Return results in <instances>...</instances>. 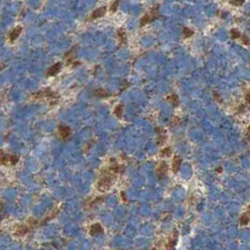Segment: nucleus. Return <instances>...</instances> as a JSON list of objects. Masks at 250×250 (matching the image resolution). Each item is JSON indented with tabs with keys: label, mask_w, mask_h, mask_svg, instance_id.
<instances>
[{
	"label": "nucleus",
	"mask_w": 250,
	"mask_h": 250,
	"mask_svg": "<svg viewBox=\"0 0 250 250\" xmlns=\"http://www.w3.org/2000/svg\"><path fill=\"white\" fill-rule=\"evenodd\" d=\"M247 132H248V133L250 134V126H249V127L247 128Z\"/></svg>",
	"instance_id": "nucleus-24"
},
{
	"label": "nucleus",
	"mask_w": 250,
	"mask_h": 250,
	"mask_svg": "<svg viewBox=\"0 0 250 250\" xmlns=\"http://www.w3.org/2000/svg\"><path fill=\"white\" fill-rule=\"evenodd\" d=\"M22 30H23V29H22L21 26L15 27V29L10 32V35H9V38H10V40H11V41H15V40H16V39L19 37V35L21 34Z\"/></svg>",
	"instance_id": "nucleus-8"
},
{
	"label": "nucleus",
	"mask_w": 250,
	"mask_h": 250,
	"mask_svg": "<svg viewBox=\"0 0 250 250\" xmlns=\"http://www.w3.org/2000/svg\"><path fill=\"white\" fill-rule=\"evenodd\" d=\"M246 215L248 216V217H250V205L248 206V208H247V210H246V213H245Z\"/></svg>",
	"instance_id": "nucleus-23"
},
{
	"label": "nucleus",
	"mask_w": 250,
	"mask_h": 250,
	"mask_svg": "<svg viewBox=\"0 0 250 250\" xmlns=\"http://www.w3.org/2000/svg\"><path fill=\"white\" fill-rule=\"evenodd\" d=\"M18 161H19V157H18L17 155H10V157H9V162H10L12 165H16L18 163Z\"/></svg>",
	"instance_id": "nucleus-17"
},
{
	"label": "nucleus",
	"mask_w": 250,
	"mask_h": 250,
	"mask_svg": "<svg viewBox=\"0 0 250 250\" xmlns=\"http://www.w3.org/2000/svg\"><path fill=\"white\" fill-rule=\"evenodd\" d=\"M168 101L174 106H177L179 105V98H178V96H177L176 94H172V95H170L168 97Z\"/></svg>",
	"instance_id": "nucleus-13"
},
{
	"label": "nucleus",
	"mask_w": 250,
	"mask_h": 250,
	"mask_svg": "<svg viewBox=\"0 0 250 250\" xmlns=\"http://www.w3.org/2000/svg\"><path fill=\"white\" fill-rule=\"evenodd\" d=\"M182 159L180 156H175L173 158L172 161V171L173 173H177L180 170V166H181Z\"/></svg>",
	"instance_id": "nucleus-7"
},
{
	"label": "nucleus",
	"mask_w": 250,
	"mask_h": 250,
	"mask_svg": "<svg viewBox=\"0 0 250 250\" xmlns=\"http://www.w3.org/2000/svg\"><path fill=\"white\" fill-rule=\"evenodd\" d=\"M160 154H161V156L169 157L170 155L172 154V151H171V149H170V148H165V149H163V150L161 151Z\"/></svg>",
	"instance_id": "nucleus-16"
},
{
	"label": "nucleus",
	"mask_w": 250,
	"mask_h": 250,
	"mask_svg": "<svg viewBox=\"0 0 250 250\" xmlns=\"http://www.w3.org/2000/svg\"><path fill=\"white\" fill-rule=\"evenodd\" d=\"M95 95L98 96V97H102V98H104V97L109 96L111 94H109L108 91H106L105 89H98V90L95 91Z\"/></svg>",
	"instance_id": "nucleus-14"
},
{
	"label": "nucleus",
	"mask_w": 250,
	"mask_h": 250,
	"mask_svg": "<svg viewBox=\"0 0 250 250\" xmlns=\"http://www.w3.org/2000/svg\"><path fill=\"white\" fill-rule=\"evenodd\" d=\"M167 171H168V165H167V163L165 161L160 162L156 168V175L158 177V179H160V180L162 179L163 177L166 175Z\"/></svg>",
	"instance_id": "nucleus-2"
},
{
	"label": "nucleus",
	"mask_w": 250,
	"mask_h": 250,
	"mask_svg": "<svg viewBox=\"0 0 250 250\" xmlns=\"http://www.w3.org/2000/svg\"><path fill=\"white\" fill-rule=\"evenodd\" d=\"M106 7H99L97 8L96 10L93 11L92 15H91V18L92 19H99V18H102L106 15Z\"/></svg>",
	"instance_id": "nucleus-6"
},
{
	"label": "nucleus",
	"mask_w": 250,
	"mask_h": 250,
	"mask_svg": "<svg viewBox=\"0 0 250 250\" xmlns=\"http://www.w3.org/2000/svg\"><path fill=\"white\" fill-rule=\"evenodd\" d=\"M112 183H114V176H112V172L111 170L109 172H102V175L97 183V189L99 191L104 193L111 187Z\"/></svg>",
	"instance_id": "nucleus-1"
},
{
	"label": "nucleus",
	"mask_w": 250,
	"mask_h": 250,
	"mask_svg": "<svg viewBox=\"0 0 250 250\" xmlns=\"http://www.w3.org/2000/svg\"><path fill=\"white\" fill-rule=\"evenodd\" d=\"M250 221V217H248L246 214H243L241 217H240V225L241 226H246Z\"/></svg>",
	"instance_id": "nucleus-15"
},
{
	"label": "nucleus",
	"mask_w": 250,
	"mask_h": 250,
	"mask_svg": "<svg viewBox=\"0 0 250 250\" xmlns=\"http://www.w3.org/2000/svg\"><path fill=\"white\" fill-rule=\"evenodd\" d=\"M9 157H10V155L5 154L2 150H0V164H2V165H7V163L9 161Z\"/></svg>",
	"instance_id": "nucleus-9"
},
{
	"label": "nucleus",
	"mask_w": 250,
	"mask_h": 250,
	"mask_svg": "<svg viewBox=\"0 0 250 250\" xmlns=\"http://www.w3.org/2000/svg\"><path fill=\"white\" fill-rule=\"evenodd\" d=\"M183 32H184V36H185L186 38H187V37H191V36L194 34V31H193V30H191V29H189V27H185V29H184V31H183Z\"/></svg>",
	"instance_id": "nucleus-18"
},
{
	"label": "nucleus",
	"mask_w": 250,
	"mask_h": 250,
	"mask_svg": "<svg viewBox=\"0 0 250 250\" xmlns=\"http://www.w3.org/2000/svg\"><path fill=\"white\" fill-rule=\"evenodd\" d=\"M118 3H119V0H115V1L112 3V5H111V12H115V11H116L117 6H118Z\"/></svg>",
	"instance_id": "nucleus-21"
},
{
	"label": "nucleus",
	"mask_w": 250,
	"mask_h": 250,
	"mask_svg": "<svg viewBox=\"0 0 250 250\" xmlns=\"http://www.w3.org/2000/svg\"><path fill=\"white\" fill-rule=\"evenodd\" d=\"M61 69H62V63H60V62L56 63L55 65H53L49 69H48L47 75L48 76H55L56 74H59Z\"/></svg>",
	"instance_id": "nucleus-5"
},
{
	"label": "nucleus",
	"mask_w": 250,
	"mask_h": 250,
	"mask_svg": "<svg viewBox=\"0 0 250 250\" xmlns=\"http://www.w3.org/2000/svg\"><path fill=\"white\" fill-rule=\"evenodd\" d=\"M29 229L26 226H19L16 230V236H25L29 233Z\"/></svg>",
	"instance_id": "nucleus-11"
},
{
	"label": "nucleus",
	"mask_w": 250,
	"mask_h": 250,
	"mask_svg": "<svg viewBox=\"0 0 250 250\" xmlns=\"http://www.w3.org/2000/svg\"><path fill=\"white\" fill-rule=\"evenodd\" d=\"M89 233L92 236H100V234H102L104 233V229H103L101 224L96 223V224H93L92 226H91Z\"/></svg>",
	"instance_id": "nucleus-3"
},
{
	"label": "nucleus",
	"mask_w": 250,
	"mask_h": 250,
	"mask_svg": "<svg viewBox=\"0 0 250 250\" xmlns=\"http://www.w3.org/2000/svg\"><path fill=\"white\" fill-rule=\"evenodd\" d=\"M231 37H233L234 39H239V37H240V32L239 31V30L237 29H231Z\"/></svg>",
	"instance_id": "nucleus-19"
},
{
	"label": "nucleus",
	"mask_w": 250,
	"mask_h": 250,
	"mask_svg": "<svg viewBox=\"0 0 250 250\" xmlns=\"http://www.w3.org/2000/svg\"><path fill=\"white\" fill-rule=\"evenodd\" d=\"M114 114L116 115L118 118H122V116H123V106L121 105H118V106H115Z\"/></svg>",
	"instance_id": "nucleus-12"
},
{
	"label": "nucleus",
	"mask_w": 250,
	"mask_h": 250,
	"mask_svg": "<svg viewBox=\"0 0 250 250\" xmlns=\"http://www.w3.org/2000/svg\"><path fill=\"white\" fill-rule=\"evenodd\" d=\"M154 20V18H152V16L151 15V13L150 14H146V15H144V16H143V18L141 19V21H140V26H145V25H147V24H149L150 22H151V21Z\"/></svg>",
	"instance_id": "nucleus-10"
},
{
	"label": "nucleus",
	"mask_w": 250,
	"mask_h": 250,
	"mask_svg": "<svg viewBox=\"0 0 250 250\" xmlns=\"http://www.w3.org/2000/svg\"><path fill=\"white\" fill-rule=\"evenodd\" d=\"M59 133H60L61 138H62L63 140H66V139L69 138V135H71V130L69 126H66V125H61V126L59 127Z\"/></svg>",
	"instance_id": "nucleus-4"
},
{
	"label": "nucleus",
	"mask_w": 250,
	"mask_h": 250,
	"mask_svg": "<svg viewBox=\"0 0 250 250\" xmlns=\"http://www.w3.org/2000/svg\"><path fill=\"white\" fill-rule=\"evenodd\" d=\"M245 100H246V102L250 104V91H249V92H248L247 94H246V96H245Z\"/></svg>",
	"instance_id": "nucleus-22"
},
{
	"label": "nucleus",
	"mask_w": 250,
	"mask_h": 250,
	"mask_svg": "<svg viewBox=\"0 0 250 250\" xmlns=\"http://www.w3.org/2000/svg\"><path fill=\"white\" fill-rule=\"evenodd\" d=\"M244 2H245V0H231V4L236 5V6H241Z\"/></svg>",
	"instance_id": "nucleus-20"
},
{
	"label": "nucleus",
	"mask_w": 250,
	"mask_h": 250,
	"mask_svg": "<svg viewBox=\"0 0 250 250\" xmlns=\"http://www.w3.org/2000/svg\"><path fill=\"white\" fill-rule=\"evenodd\" d=\"M167 250H173V249H167Z\"/></svg>",
	"instance_id": "nucleus-25"
}]
</instances>
